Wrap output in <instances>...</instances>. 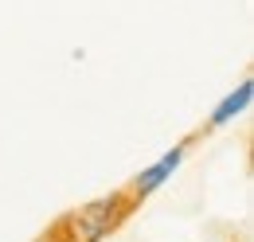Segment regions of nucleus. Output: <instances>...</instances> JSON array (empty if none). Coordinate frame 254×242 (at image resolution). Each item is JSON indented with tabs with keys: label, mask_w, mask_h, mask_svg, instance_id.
Returning a JSON list of instances; mask_svg holds the SVG:
<instances>
[{
	"label": "nucleus",
	"mask_w": 254,
	"mask_h": 242,
	"mask_svg": "<svg viewBox=\"0 0 254 242\" xmlns=\"http://www.w3.org/2000/svg\"><path fill=\"white\" fill-rule=\"evenodd\" d=\"M129 211H133L129 195L90 199V203H82V207H74L70 215L59 219V227L51 231V242H102L106 235H114L126 223Z\"/></svg>",
	"instance_id": "1"
},
{
	"label": "nucleus",
	"mask_w": 254,
	"mask_h": 242,
	"mask_svg": "<svg viewBox=\"0 0 254 242\" xmlns=\"http://www.w3.org/2000/svg\"><path fill=\"white\" fill-rule=\"evenodd\" d=\"M184 156H188V145H172L160 160H153L149 168H141V172L133 176V183H129V199L137 203V199H149L153 191H160L164 183L176 176V168L184 164Z\"/></svg>",
	"instance_id": "2"
},
{
	"label": "nucleus",
	"mask_w": 254,
	"mask_h": 242,
	"mask_svg": "<svg viewBox=\"0 0 254 242\" xmlns=\"http://www.w3.org/2000/svg\"><path fill=\"white\" fill-rule=\"evenodd\" d=\"M251 94H254V82H251V78H243V82H239V86L211 110V129H223V125H231L239 114H247V110H251Z\"/></svg>",
	"instance_id": "3"
},
{
	"label": "nucleus",
	"mask_w": 254,
	"mask_h": 242,
	"mask_svg": "<svg viewBox=\"0 0 254 242\" xmlns=\"http://www.w3.org/2000/svg\"><path fill=\"white\" fill-rule=\"evenodd\" d=\"M35 242H51V239H35Z\"/></svg>",
	"instance_id": "4"
}]
</instances>
